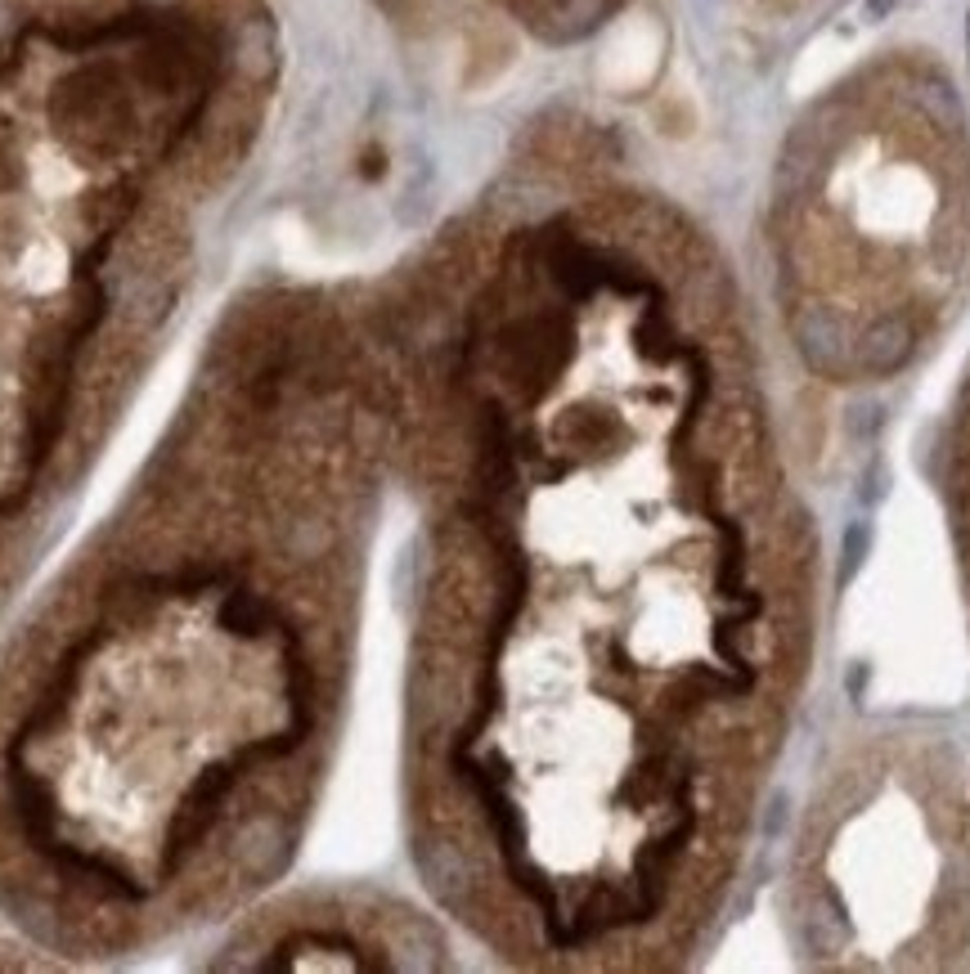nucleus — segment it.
<instances>
[{
    "label": "nucleus",
    "mask_w": 970,
    "mask_h": 974,
    "mask_svg": "<svg viewBox=\"0 0 970 974\" xmlns=\"http://www.w3.org/2000/svg\"><path fill=\"white\" fill-rule=\"evenodd\" d=\"M440 939L423 916L378 894H288L261 898L225 926L211 970H395L432 965Z\"/></svg>",
    "instance_id": "nucleus-4"
},
{
    "label": "nucleus",
    "mask_w": 970,
    "mask_h": 974,
    "mask_svg": "<svg viewBox=\"0 0 970 974\" xmlns=\"http://www.w3.org/2000/svg\"><path fill=\"white\" fill-rule=\"evenodd\" d=\"M274 81L261 0H0V615L176 341Z\"/></svg>",
    "instance_id": "nucleus-3"
},
{
    "label": "nucleus",
    "mask_w": 970,
    "mask_h": 974,
    "mask_svg": "<svg viewBox=\"0 0 970 974\" xmlns=\"http://www.w3.org/2000/svg\"><path fill=\"white\" fill-rule=\"evenodd\" d=\"M386 324L239 302L0 656V911L73 961L225 930L333 768L382 485Z\"/></svg>",
    "instance_id": "nucleus-2"
},
{
    "label": "nucleus",
    "mask_w": 970,
    "mask_h": 974,
    "mask_svg": "<svg viewBox=\"0 0 970 974\" xmlns=\"http://www.w3.org/2000/svg\"><path fill=\"white\" fill-rule=\"evenodd\" d=\"M386 332L423 499L418 867L522 965L669 961L728 876L800 602L723 337L602 207L449 261Z\"/></svg>",
    "instance_id": "nucleus-1"
}]
</instances>
